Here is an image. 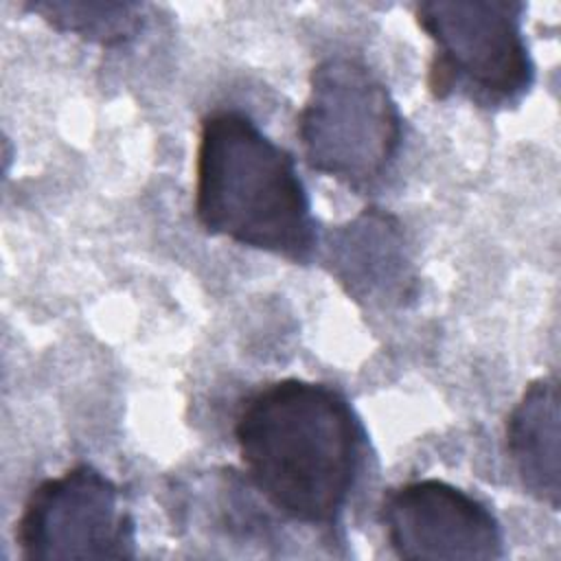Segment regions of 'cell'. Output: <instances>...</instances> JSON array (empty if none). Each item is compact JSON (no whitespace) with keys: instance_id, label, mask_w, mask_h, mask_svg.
Returning <instances> with one entry per match:
<instances>
[{"instance_id":"1","label":"cell","mask_w":561,"mask_h":561,"mask_svg":"<svg viewBox=\"0 0 561 561\" xmlns=\"http://www.w3.org/2000/svg\"><path fill=\"white\" fill-rule=\"evenodd\" d=\"M364 438L340 390L296 377L248 394L234 419L252 486L283 515L313 526L342 515L362 471Z\"/></svg>"},{"instance_id":"2","label":"cell","mask_w":561,"mask_h":561,"mask_svg":"<svg viewBox=\"0 0 561 561\" xmlns=\"http://www.w3.org/2000/svg\"><path fill=\"white\" fill-rule=\"evenodd\" d=\"M195 217L215 237L307 263L316 224L296 160L237 110L202 118L195 153Z\"/></svg>"},{"instance_id":"3","label":"cell","mask_w":561,"mask_h":561,"mask_svg":"<svg viewBox=\"0 0 561 561\" xmlns=\"http://www.w3.org/2000/svg\"><path fill=\"white\" fill-rule=\"evenodd\" d=\"M296 125L309 167L355 191L373 188L388 173L403 136L388 85L364 61L344 55L311 70Z\"/></svg>"},{"instance_id":"4","label":"cell","mask_w":561,"mask_h":561,"mask_svg":"<svg viewBox=\"0 0 561 561\" xmlns=\"http://www.w3.org/2000/svg\"><path fill=\"white\" fill-rule=\"evenodd\" d=\"M524 11L513 0L419 2L414 18L434 44L427 70L432 96L462 94L482 107L517 105L535 81Z\"/></svg>"},{"instance_id":"5","label":"cell","mask_w":561,"mask_h":561,"mask_svg":"<svg viewBox=\"0 0 561 561\" xmlns=\"http://www.w3.org/2000/svg\"><path fill=\"white\" fill-rule=\"evenodd\" d=\"M15 543L28 561L131 559L136 524L121 486L96 467L79 462L28 493L15 524Z\"/></svg>"},{"instance_id":"6","label":"cell","mask_w":561,"mask_h":561,"mask_svg":"<svg viewBox=\"0 0 561 561\" xmlns=\"http://www.w3.org/2000/svg\"><path fill=\"white\" fill-rule=\"evenodd\" d=\"M381 524L399 559H500L504 537L491 508L436 478L410 480L383 495Z\"/></svg>"},{"instance_id":"7","label":"cell","mask_w":561,"mask_h":561,"mask_svg":"<svg viewBox=\"0 0 561 561\" xmlns=\"http://www.w3.org/2000/svg\"><path fill=\"white\" fill-rule=\"evenodd\" d=\"M506 451L522 486L552 511L559 508V383L539 377L526 386L506 419Z\"/></svg>"},{"instance_id":"8","label":"cell","mask_w":561,"mask_h":561,"mask_svg":"<svg viewBox=\"0 0 561 561\" xmlns=\"http://www.w3.org/2000/svg\"><path fill=\"white\" fill-rule=\"evenodd\" d=\"M28 11L42 15L53 28L72 33L101 46H121L134 39L142 24V7L136 2H31Z\"/></svg>"}]
</instances>
